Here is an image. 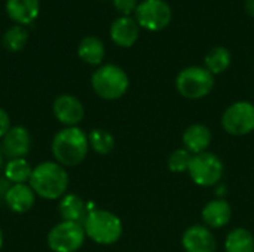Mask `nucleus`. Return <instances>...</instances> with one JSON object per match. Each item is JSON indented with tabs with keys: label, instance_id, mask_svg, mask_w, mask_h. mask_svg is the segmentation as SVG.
Masks as SVG:
<instances>
[{
	"label": "nucleus",
	"instance_id": "nucleus-1",
	"mask_svg": "<svg viewBox=\"0 0 254 252\" xmlns=\"http://www.w3.org/2000/svg\"><path fill=\"white\" fill-rule=\"evenodd\" d=\"M55 160L64 166H77L82 163L89 150L88 135L77 126H70L58 131L51 144Z\"/></svg>",
	"mask_w": 254,
	"mask_h": 252
},
{
	"label": "nucleus",
	"instance_id": "nucleus-2",
	"mask_svg": "<svg viewBox=\"0 0 254 252\" xmlns=\"http://www.w3.org/2000/svg\"><path fill=\"white\" fill-rule=\"evenodd\" d=\"M28 184L37 196L57 201L61 199L68 189V174L58 162H42L33 169Z\"/></svg>",
	"mask_w": 254,
	"mask_h": 252
},
{
	"label": "nucleus",
	"instance_id": "nucleus-3",
	"mask_svg": "<svg viewBox=\"0 0 254 252\" xmlns=\"http://www.w3.org/2000/svg\"><path fill=\"white\" fill-rule=\"evenodd\" d=\"M85 235L100 245H112L122 236V221L110 211L92 209L83 221Z\"/></svg>",
	"mask_w": 254,
	"mask_h": 252
},
{
	"label": "nucleus",
	"instance_id": "nucleus-4",
	"mask_svg": "<svg viewBox=\"0 0 254 252\" xmlns=\"http://www.w3.org/2000/svg\"><path fill=\"white\" fill-rule=\"evenodd\" d=\"M91 85L94 92L100 98L113 101L127 94L129 79L121 67L115 64H104L94 71L91 77Z\"/></svg>",
	"mask_w": 254,
	"mask_h": 252
},
{
	"label": "nucleus",
	"instance_id": "nucleus-5",
	"mask_svg": "<svg viewBox=\"0 0 254 252\" xmlns=\"http://www.w3.org/2000/svg\"><path fill=\"white\" fill-rule=\"evenodd\" d=\"M176 86L180 95L188 100H201L207 97L214 86V76L199 65L186 67L176 79Z\"/></svg>",
	"mask_w": 254,
	"mask_h": 252
},
{
	"label": "nucleus",
	"instance_id": "nucleus-6",
	"mask_svg": "<svg viewBox=\"0 0 254 252\" xmlns=\"http://www.w3.org/2000/svg\"><path fill=\"white\" fill-rule=\"evenodd\" d=\"M85 230L79 223L61 221L48 233V247L54 252H76L85 242Z\"/></svg>",
	"mask_w": 254,
	"mask_h": 252
},
{
	"label": "nucleus",
	"instance_id": "nucleus-7",
	"mask_svg": "<svg viewBox=\"0 0 254 252\" xmlns=\"http://www.w3.org/2000/svg\"><path fill=\"white\" fill-rule=\"evenodd\" d=\"M223 169V162L216 154L204 151L192 156L188 172L195 184L201 187H211L222 180Z\"/></svg>",
	"mask_w": 254,
	"mask_h": 252
},
{
	"label": "nucleus",
	"instance_id": "nucleus-8",
	"mask_svg": "<svg viewBox=\"0 0 254 252\" xmlns=\"http://www.w3.org/2000/svg\"><path fill=\"white\" fill-rule=\"evenodd\" d=\"M173 12L165 0H143L135 9V21L149 31H159L170 25Z\"/></svg>",
	"mask_w": 254,
	"mask_h": 252
},
{
	"label": "nucleus",
	"instance_id": "nucleus-9",
	"mask_svg": "<svg viewBox=\"0 0 254 252\" xmlns=\"http://www.w3.org/2000/svg\"><path fill=\"white\" fill-rule=\"evenodd\" d=\"M222 126L231 135H247L254 131V105L249 101H238L229 105L222 116Z\"/></svg>",
	"mask_w": 254,
	"mask_h": 252
},
{
	"label": "nucleus",
	"instance_id": "nucleus-10",
	"mask_svg": "<svg viewBox=\"0 0 254 252\" xmlns=\"http://www.w3.org/2000/svg\"><path fill=\"white\" fill-rule=\"evenodd\" d=\"M31 134L24 126H12L1 138L0 151L10 159H24L31 150Z\"/></svg>",
	"mask_w": 254,
	"mask_h": 252
},
{
	"label": "nucleus",
	"instance_id": "nucleus-11",
	"mask_svg": "<svg viewBox=\"0 0 254 252\" xmlns=\"http://www.w3.org/2000/svg\"><path fill=\"white\" fill-rule=\"evenodd\" d=\"M52 111H54V116L57 117V120L60 123L65 125V128L77 126L85 117V108H83V104L80 102V100L76 98L74 95H68V94H64V95H60L55 98Z\"/></svg>",
	"mask_w": 254,
	"mask_h": 252
},
{
	"label": "nucleus",
	"instance_id": "nucleus-12",
	"mask_svg": "<svg viewBox=\"0 0 254 252\" xmlns=\"http://www.w3.org/2000/svg\"><path fill=\"white\" fill-rule=\"evenodd\" d=\"M186 252H216L217 242L210 229L204 226H192L183 233L182 239Z\"/></svg>",
	"mask_w": 254,
	"mask_h": 252
},
{
	"label": "nucleus",
	"instance_id": "nucleus-13",
	"mask_svg": "<svg viewBox=\"0 0 254 252\" xmlns=\"http://www.w3.org/2000/svg\"><path fill=\"white\" fill-rule=\"evenodd\" d=\"M140 36V25L131 16H121L110 25V39L121 48H131Z\"/></svg>",
	"mask_w": 254,
	"mask_h": 252
},
{
	"label": "nucleus",
	"instance_id": "nucleus-14",
	"mask_svg": "<svg viewBox=\"0 0 254 252\" xmlns=\"http://www.w3.org/2000/svg\"><path fill=\"white\" fill-rule=\"evenodd\" d=\"M4 202L7 208L16 214L30 211L36 203V193L30 184H13L4 193Z\"/></svg>",
	"mask_w": 254,
	"mask_h": 252
},
{
	"label": "nucleus",
	"instance_id": "nucleus-15",
	"mask_svg": "<svg viewBox=\"0 0 254 252\" xmlns=\"http://www.w3.org/2000/svg\"><path fill=\"white\" fill-rule=\"evenodd\" d=\"M58 212L63 221H71V223H79L83 226V221L89 212L85 201L74 193H65L60 203H58Z\"/></svg>",
	"mask_w": 254,
	"mask_h": 252
},
{
	"label": "nucleus",
	"instance_id": "nucleus-16",
	"mask_svg": "<svg viewBox=\"0 0 254 252\" xmlns=\"http://www.w3.org/2000/svg\"><path fill=\"white\" fill-rule=\"evenodd\" d=\"M40 10L39 0H6V13L16 25L33 22Z\"/></svg>",
	"mask_w": 254,
	"mask_h": 252
},
{
	"label": "nucleus",
	"instance_id": "nucleus-17",
	"mask_svg": "<svg viewBox=\"0 0 254 252\" xmlns=\"http://www.w3.org/2000/svg\"><path fill=\"white\" fill-rule=\"evenodd\" d=\"M211 144V131L205 125H190L183 134V146L190 154H199L207 151Z\"/></svg>",
	"mask_w": 254,
	"mask_h": 252
},
{
	"label": "nucleus",
	"instance_id": "nucleus-18",
	"mask_svg": "<svg viewBox=\"0 0 254 252\" xmlns=\"http://www.w3.org/2000/svg\"><path fill=\"white\" fill-rule=\"evenodd\" d=\"M232 217L231 205L223 199H214L208 202L202 209V220L211 229L225 227Z\"/></svg>",
	"mask_w": 254,
	"mask_h": 252
},
{
	"label": "nucleus",
	"instance_id": "nucleus-19",
	"mask_svg": "<svg viewBox=\"0 0 254 252\" xmlns=\"http://www.w3.org/2000/svg\"><path fill=\"white\" fill-rule=\"evenodd\" d=\"M77 55L83 62L89 65H100L106 55L104 43L98 37L88 36L80 40L77 46Z\"/></svg>",
	"mask_w": 254,
	"mask_h": 252
},
{
	"label": "nucleus",
	"instance_id": "nucleus-20",
	"mask_svg": "<svg viewBox=\"0 0 254 252\" xmlns=\"http://www.w3.org/2000/svg\"><path fill=\"white\" fill-rule=\"evenodd\" d=\"M232 61V55L229 52V49H226L225 46H216L213 48L207 55H205V68L214 76V74H220L223 71H226L231 65Z\"/></svg>",
	"mask_w": 254,
	"mask_h": 252
},
{
	"label": "nucleus",
	"instance_id": "nucleus-21",
	"mask_svg": "<svg viewBox=\"0 0 254 252\" xmlns=\"http://www.w3.org/2000/svg\"><path fill=\"white\" fill-rule=\"evenodd\" d=\"M31 165L24 159H10L4 166V177L13 184H27L33 174Z\"/></svg>",
	"mask_w": 254,
	"mask_h": 252
},
{
	"label": "nucleus",
	"instance_id": "nucleus-22",
	"mask_svg": "<svg viewBox=\"0 0 254 252\" xmlns=\"http://www.w3.org/2000/svg\"><path fill=\"white\" fill-rule=\"evenodd\" d=\"M226 252H254V238L247 229L232 230L225 242Z\"/></svg>",
	"mask_w": 254,
	"mask_h": 252
},
{
	"label": "nucleus",
	"instance_id": "nucleus-23",
	"mask_svg": "<svg viewBox=\"0 0 254 252\" xmlns=\"http://www.w3.org/2000/svg\"><path fill=\"white\" fill-rule=\"evenodd\" d=\"M88 141L89 147L101 156L112 153V150L115 149V138L106 129H92L88 135Z\"/></svg>",
	"mask_w": 254,
	"mask_h": 252
},
{
	"label": "nucleus",
	"instance_id": "nucleus-24",
	"mask_svg": "<svg viewBox=\"0 0 254 252\" xmlns=\"http://www.w3.org/2000/svg\"><path fill=\"white\" fill-rule=\"evenodd\" d=\"M28 40V33L22 25H13L7 28L3 34L1 43L3 48L9 52H19L24 49L25 43Z\"/></svg>",
	"mask_w": 254,
	"mask_h": 252
},
{
	"label": "nucleus",
	"instance_id": "nucleus-25",
	"mask_svg": "<svg viewBox=\"0 0 254 252\" xmlns=\"http://www.w3.org/2000/svg\"><path fill=\"white\" fill-rule=\"evenodd\" d=\"M192 156L186 149H179L168 156V169L171 172H185L189 169Z\"/></svg>",
	"mask_w": 254,
	"mask_h": 252
},
{
	"label": "nucleus",
	"instance_id": "nucleus-26",
	"mask_svg": "<svg viewBox=\"0 0 254 252\" xmlns=\"http://www.w3.org/2000/svg\"><path fill=\"white\" fill-rule=\"evenodd\" d=\"M113 6L119 13H122V16H129L135 12L138 3L137 0H113Z\"/></svg>",
	"mask_w": 254,
	"mask_h": 252
},
{
	"label": "nucleus",
	"instance_id": "nucleus-27",
	"mask_svg": "<svg viewBox=\"0 0 254 252\" xmlns=\"http://www.w3.org/2000/svg\"><path fill=\"white\" fill-rule=\"evenodd\" d=\"M10 128H12L10 126V117H9L7 111L0 107V138H3Z\"/></svg>",
	"mask_w": 254,
	"mask_h": 252
},
{
	"label": "nucleus",
	"instance_id": "nucleus-28",
	"mask_svg": "<svg viewBox=\"0 0 254 252\" xmlns=\"http://www.w3.org/2000/svg\"><path fill=\"white\" fill-rule=\"evenodd\" d=\"M244 7H246V12L254 18V0H246Z\"/></svg>",
	"mask_w": 254,
	"mask_h": 252
},
{
	"label": "nucleus",
	"instance_id": "nucleus-29",
	"mask_svg": "<svg viewBox=\"0 0 254 252\" xmlns=\"http://www.w3.org/2000/svg\"><path fill=\"white\" fill-rule=\"evenodd\" d=\"M1 247H3V232L0 229V250H1Z\"/></svg>",
	"mask_w": 254,
	"mask_h": 252
},
{
	"label": "nucleus",
	"instance_id": "nucleus-30",
	"mask_svg": "<svg viewBox=\"0 0 254 252\" xmlns=\"http://www.w3.org/2000/svg\"><path fill=\"white\" fill-rule=\"evenodd\" d=\"M1 157H3V154H1V151H0V166H1Z\"/></svg>",
	"mask_w": 254,
	"mask_h": 252
}]
</instances>
